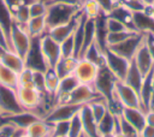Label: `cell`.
Segmentation results:
<instances>
[{
    "mask_svg": "<svg viewBox=\"0 0 154 137\" xmlns=\"http://www.w3.org/2000/svg\"><path fill=\"white\" fill-rule=\"evenodd\" d=\"M59 77L55 73V71L53 68H48L45 71V88H46V93L48 95V97H51L53 100L57 89H58V84H59Z\"/></svg>",
    "mask_w": 154,
    "mask_h": 137,
    "instance_id": "4316f807",
    "label": "cell"
},
{
    "mask_svg": "<svg viewBox=\"0 0 154 137\" xmlns=\"http://www.w3.org/2000/svg\"><path fill=\"white\" fill-rule=\"evenodd\" d=\"M132 28L142 35H154V17L146 11L132 12Z\"/></svg>",
    "mask_w": 154,
    "mask_h": 137,
    "instance_id": "7c38bea8",
    "label": "cell"
},
{
    "mask_svg": "<svg viewBox=\"0 0 154 137\" xmlns=\"http://www.w3.org/2000/svg\"><path fill=\"white\" fill-rule=\"evenodd\" d=\"M25 133L29 137H52V125L45 119H37L25 129Z\"/></svg>",
    "mask_w": 154,
    "mask_h": 137,
    "instance_id": "d6986e66",
    "label": "cell"
},
{
    "mask_svg": "<svg viewBox=\"0 0 154 137\" xmlns=\"http://www.w3.org/2000/svg\"><path fill=\"white\" fill-rule=\"evenodd\" d=\"M81 12L84 14L85 18L95 19L100 14H102V11L97 2L95 0H84V2L81 5Z\"/></svg>",
    "mask_w": 154,
    "mask_h": 137,
    "instance_id": "f1b7e54d",
    "label": "cell"
},
{
    "mask_svg": "<svg viewBox=\"0 0 154 137\" xmlns=\"http://www.w3.org/2000/svg\"><path fill=\"white\" fill-rule=\"evenodd\" d=\"M82 12H79L73 19H71L70 22L67 23H63V24H58V25H53V26H49L46 31V34H48L53 40H55L57 42H61L64 41L66 37H69L70 35H72L77 23H78V19L81 17Z\"/></svg>",
    "mask_w": 154,
    "mask_h": 137,
    "instance_id": "9a60e30c",
    "label": "cell"
},
{
    "mask_svg": "<svg viewBox=\"0 0 154 137\" xmlns=\"http://www.w3.org/2000/svg\"><path fill=\"white\" fill-rule=\"evenodd\" d=\"M23 112L24 108L18 101L16 89L0 85V115L2 120L18 115Z\"/></svg>",
    "mask_w": 154,
    "mask_h": 137,
    "instance_id": "3957f363",
    "label": "cell"
},
{
    "mask_svg": "<svg viewBox=\"0 0 154 137\" xmlns=\"http://www.w3.org/2000/svg\"><path fill=\"white\" fill-rule=\"evenodd\" d=\"M69 121H58V123L51 124L52 125V137L67 136V133H69Z\"/></svg>",
    "mask_w": 154,
    "mask_h": 137,
    "instance_id": "8d00e7d4",
    "label": "cell"
},
{
    "mask_svg": "<svg viewBox=\"0 0 154 137\" xmlns=\"http://www.w3.org/2000/svg\"><path fill=\"white\" fill-rule=\"evenodd\" d=\"M32 37L29 35L25 25H20L18 23H12L10 31V47L11 50L16 52L23 59H25L30 47H31Z\"/></svg>",
    "mask_w": 154,
    "mask_h": 137,
    "instance_id": "7a4b0ae2",
    "label": "cell"
},
{
    "mask_svg": "<svg viewBox=\"0 0 154 137\" xmlns=\"http://www.w3.org/2000/svg\"><path fill=\"white\" fill-rule=\"evenodd\" d=\"M19 129L10 120L5 119V121L0 123V137H12Z\"/></svg>",
    "mask_w": 154,
    "mask_h": 137,
    "instance_id": "d590c367",
    "label": "cell"
},
{
    "mask_svg": "<svg viewBox=\"0 0 154 137\" xmlns=\"http://www.w3.org/2000/svg\"><path fill=\"white\" fill-rule=\"evenodd\" d=\"M18 129H22V130H25L31 123H34L35 120L37 119H42L40 118L36 113L34 112H30V111H24L23 113L18 114V115H14L12 118H8Z\"/></svg>",
    "mask_w": 154,
    "mask_h": 137,
    "instance_id": "484cf974",
    "label": "cell"
},
{
    "mask_svg": "<svg viewBox=\"0 0 154 137\" xmlns=\"http://www.w3.org/2000/svg\"><path fill=\"white\" fill-rule=\"evenodd\" d=\"M76 62H77V59L73 58V56H67V58L61 56L53 70L55 71V73L58 75L59 78H63V77H65L67 75L73 73Z\"/></svg>",
    "mask_w": 154,
    "mask_h": 137,
    "instance_id": "7402d4cb",
    "label": "cell"
},
{
    "mask_svg": "<svg viewBox=\"0 0 154 137\" xmlns=\"http://www.w3.org/2000/svg\"><path fill=\"white\" fill-rule=\"evenodd\" d=\"M135 32H137V31L124 30V31H117V32H108L106 36V44H107V47L118 44V43L123 42L124 40H126L128 37H130L131 35H134Z\"/></svg>",
    "mask_w": 154,
    "mask_h": 137,
    "instance_id": "f546056e",
    "label": "cell"
},
{
    "mask_svg": "<svg viewBox=\"0 0 154 137\" xmlns=\"http://www.w3.org/2000/svg\"><path fill=\"white\" fill-rule=\"evenodd\" d=\"M102 97L93 87V84H83L79 83L69 95L66 102L75 103V105H87L96 99Z\"/></svg>",
    "mask_w": 154,
    "mask_h": 137,
    "instance_id": "8fae6325",
    "label": "cell"
},
{
    "mask_svg": "<svg viewBox=\"0 0 154 137\" xmlns=\"http://www.w3.org/2000/svg\"><path fill=\"white\" fill-rule=\"evenodd\" d=\"M95 1H96L97 5L100 6L102 13L106 14V16H107V14L113 10V7L117 5V2H116L114 0H95Z\"/></svg>",
    "mask_w": 154,
    "mask_h": 137,
    "instance_id": "f35d334b",
    "label": "cell"
},
{
    "mask_svg": "<svg viewBox=\"0 0 154 137\" xmlns=\"http://www.w3.org/2000/svg\"><path fill=\"white\" fill-rule=\"evenodd\" d=\"M55 137H69V136H55Z\"/></svg>",
    "mask_w": 154,
    "mask_h": 137,
    "instance_id": "f907efd6",
    "label": "cell"
},
{
    "mask_svg": "<svg viewBox=\"0 0 154 137\" xmlns=\"http://www.w3.org/2000/svg\"><path fill=\"white\" fill-rule=\"evenodd\" d=\"M144 42L149 48V52L154 59V35H144Z\"/></svg>",
    "mask_w": 154,
    "mask_h": 137,
    "instance_id": "ab89813d",
    "label": "cell"
},
{
    "mask_svg": "<svg viewBox=\"0 0 154 137\" xmlns=\"http://www.w3.org/2000/svg\"><path fill=\"white\" fill-rule=\"evenodd\" d=\"M107 16H111V17L117 18V19H119L120 22H123L124 24H126L129 28L134 29V28H132V12H131L129 8H126L124 5H122L120 2L117 4V5L113 7V10H112Z\"/></svg>",
    "mask_w": 154,
    "mask_h": 137,
    "instance_id": "d4e9b609",
    "label": "cell"
},
{
    "mask_svg": "<svg viewBox=\"0 0 154 137\" xmlns=\"http://www.w3.org/2000/svg\"><path fill=\"white\" fill-rule=\"evenodd\" d=\"M79 12H81V7L69 6V5L53 2V1H47V12H46L47 29L53 25L70 22Z\"/></svg>",
    "mask_w": 154,
    "mask_h": 137,
    "instance_id": "6da1fadb",
    "label": "cell"
},
{
    "mask_svg": "<svg viewBox=\"0 0 154 137\" xmlns=\"http://www.w3.org/2000/svg\"><path fill=\"white\" fill-rule=\"evenodd\" d=\"M48 1H51V0H48Z\"/></svg>",
    "mask_w": 154,
    "mask_h": 137,
    "instance_id": "816d5d0a",
    "label": "cell"
},
{
    "mask_svg": "<svg viewBox=\"0 0 154 137\" xmlns=\"http://www.w3.org/2000/svg\"><path fill=\"white\" fill-rule=\"evenodd\" d=\"M0 62L11 68L12 71H14L16 73L22 72L25 68L24 59L11 49H5L2 52V54L0 55Z\"/></svg>",
    "mask_w": 154,
    "mask_h": 137,
    "instance_id": "ac0fdd59",
    "label": "cell"
},
{
    "mask_svg": "<svg viewBox=\"0 0 154 137\" xmlns=\"http://www.w3.org/2000/svg\"><path fill=\"white\" fill-rule=\"evenodd\" d=\"M32 75H34V70L25 67L22 72L18 73V85L19 84H28V83H32Z\"/></svg>",
    "mask_w": 154,
    "mask_h": 137,
    "instance_id": "74e56055",
    "label": "cell"
},
{
    "mask_svg": "<svg viewBox=\"0 0 154 137\" xmlns=\"http://www.w3.org/2000/svg\"><path fill=\"white\" fill-rule=\"evenodd\" d=\"M24 61H25V67H29V68H31L34 71L45 72L47 70V65L45 62V59H43L41 49H40L38 37L37 38H32L31 47H30Z\"/></svg>",
    "mask_w": 154,
    "mask_h": 137,
    "instance_id": "4fadbf2b",
    "label": "cell"
},
{
    "mask_svg": "<svg viewBox=\"0 0 154 137\" xmlns=\"http://www.w3.org/2000/svg\"><path fill=\"white\" fill-rule=\"evenodd\" d=\"M81 105H75L70 102L57 103L52 106L45 115V120L49 124L58 123V121H69L76 113H78Z\"/></svg>",
    "mask_w": 154,
    "mask_h": 137,
    "instance_id": "8992f818",
    "label": "cell"
},
{
    "mask_svg": "<svg viewBox=\"0 0 154 137\" xmlns=\"http://www.w3.org/2000/svg\"><path fill=\"white\" fill-rule=\"evenodd\" d=\"M105 24H106L107 32H117V31H124V30H134V29L129 28L126 24H124L123 22H120L119 19H117L114 17H111V16H106Z\"/></svg>",
    "mask_w": 154,
    "mask_h": 137,
    "instance_id": "1f68e13d",
    "label": "cell"
},
{
    "mask_svg": "<svg viewBox=\"0 0 154 137\" xmlns=\"http://www.w3.org/2000/svg\"><path fill=\"white\" fill-rule=\"evenodd\" d=\"M142 2L146 5V7H148V6H150L154 2V0H142Z\"/></svg>",
    "mask_w": 154,
    "mask_h": 137,
    "instance_id": "f6af8a7d",
    "label": "cell"
},
{
    "mask_svg": "<svg viewBox=\"0 0 154 137\" xmlns=\"http://www.w3.org/2000/svg\"><path fill=\"white\" fill-rule=\"evenodd\" d=\"M29 11H30V17L46 16L47 1H45V0H32L29 4Z\"/></svg>",
    "mask_w": 154,
    "mask_h": 137,
    "instance_id": "836d02e7",
    "label": "cell"
},
{
    "mask_svg": "<svg viewBox=\"0 0 154 137\" xmlns=\"http://www.w3.org/2000/svg\"><path fill=\"white\" fill-rule=\"evenodd\" d=\"M101 137H113V135L111 133V135H103V136H101Z\"/></svg>",
    "mask_w": 154,
    "mask_h": 137,
    "instance_id": "7dc6e473",
    "label": "cell"
},
{
    "mask_svg": "<svg viewBox=\"0 0 154 137\" xmlns=\"http://www.w3.org/2000/svg\"><path fill=\"white\" fill-rule=\"evenodd\" d=\"M25 28L29 32V35L32 38L41 37L47 31V22L46 16H38V17H31L29 22L25 24Z\"/></svg>",
    "mask_w": 154,
    "mask_h": 137,
    "instance_id": "ffe728a7",
    "label": "cell"
},
{
    "mask_svg": "<svg viewBox=\"0 0 154 137\" xmlns=\"http://www.w3.org/2000/svg\"><path fill=\"white\" fill-rule=\"evenodd\" d=\"M132 61L136 64V66L138 67V70L142 72L143 76H147L154 68V59H153L144 40L141 43V46L138 47L137 52L135 53Z\"/></svg>",
    "mask_w": 154,
    "mask_h": 137,
    "instance_id": "5bb4252c",
    "label": "cell"
},
{
    "mask_svg": "<svg viewBox=\"0 0 154 137\" xmlns=\"http://www.w3.org/2000/svg\"><path fill=\"white\" fill-rule=\"evenodd\" d=\"M38 44L45 62L47 65V70L54 68V66L61 58L60 43L53 40L48 34H43L41 37H38Z\"/></svg>",
    "mask_w": 154,
    "mask_h": 137,
    "instance_id": "5b68a950",
    "label": "cell"
},
{
    "mask_svg": "<svg viewBox=\"0 0 154 137\" xmlns=\"http://www.w3.org/2000/svg\"><path fill=\"white\" fill-rule=\"evenodd\" d=\"M0 85L16 89L18 87V73L0 62Z\"/></svg>",
    "mask_w": 154,
    "mask_h": 137,
    "instance_id": "cb8c5ba5",
    "label": "cell"
},
{
    "mask_svg": "<svg viewBox=\"0 0 154 137\" xmlns=\"http://www.w3.org/2000/svg\"><path fill=\"white\" fill-rule=\"evenodd\" d=\"M60 50H61V56L67 58V56H73L75 58V44H73V37L70 35L66 37L64 41L60 42Z\"/></svg>",
    "mask_w": 154,
    "mask_h": 137,
    "instance_id": "e575fe53",
    "label": "cell"
},
{
    "mask_svg": "<svg viewBox=\"0 0 154 137\" xmlns=\"http://www.w3.org/2000/svg\"><path fill=\"white\" fill-rule=\"evenodd\" d=\"M146 11L148 12V13H150L153 17H154V2L150 5V6H148V7H146Z\"/></svg>",
    "mask_w": 154,
    "mask_h": 137,
    "instance_id": "ee69618b",
    "label": "cell"
},
{
    "mask_svg": "<svg viewBox=\"0 0 154 137\" xmlns=\"http://www.w3.org/2000/svg\"><path fill=\"white\" fill-rule=\"evenodd\" d=\"M19 137H29V136H28V135L25 133V131H24V132H23V133H22V135H20Z\"/></svg>",
    "mask_w": 154,
    "mask_h": 137,
    "instance_id": "bcb514c9",
    "label": "cell"
},
{
    "mask_svg": "<svg viewBox=\"0 0 154 137\" xmlns=\"http://www.w3.org/2000/svg\"><path fill=\"white\" fill-rule=\"evenodd\" d=\"M114 1H116V2H117V4H118V2H120V1H122V0H114Z\"/></svg>",
    "mask_w": 154,
    "mask_h": 137,
    "instance_id": "681fc988",
    "label": "cell"
},
{
    "mask_svg": "<svg viewBox=\"0 0 154 137\" xmlns=\"http://www.w3.org/2000/svg\"><path fill=\"white\" fill-rule=\"evenodd\" d=\"M100 67L101 66L96 65L95 62H93L85 58H78L75 70H73V75L76 76V78L78 79L79 83L93 84L97 77Z\"/></svg>",
    "mask_w": 154,
    "mask_h": 137,
    "instance_id": "9c48e42d",
    "label": "cell"
},
{
    "mask_svg": "<svg viewBox=\"0 0 154 137\" xmlns=\"http://www.w3.org/2000/svg\"><path fill=\"white\" fill-rule=\"evenodd\" d=\"M90 111H91V114L94 115L96 123L105 115V113L108 111V105H107V101L106 99L103 97H100V99H96L91 102L88 103Z\"/></svg>",
    "mask_w": 154,
    "mask_h": 137,
    "instance_id": "83f0119b",
    "label": "cell"
},
{
    "mask_svg": "<svg viewBox=\"0 0 154 137\" xmlns=\"http://www.w3.org/2000/svg\"><path fill=\"white\" fill-rule=\"evenodd\" d=\"M78 113H79V117L82 120L83 132L88 137H100L99 131H97V123H96L94 115L91 114V111H90L88 103L82 105Z\"/></svg>",
    "mask_w": 154,
    "mask_h": 137,
    "instance_id": "e0dca14e",
    "label": "cell"
},
{
    "mask_svg": "<svg viewBox=\"0 0 154 137\" xmlns=\"http://www.w3.org/2000/svg\"><path fill=\"white\" fill-rule=\"evenodd\" d=\"M146 125L154 126V111L152 109L146 112Z\"/></svg>",
    "mask_w": 154,
    "mask_h": 137,
    "instance_id": "b9f144b4",
    "label": "cell"
},
{
    "mask_svg": "<svg viewBox=\"0 0 154 137\" xmlns=\"http://www.w3.org/2000/svg\"><path fill=\"white\" fill-rule=\"evenodd\" d=\"M29 4H25V5L19 6L12 13V19H13L14 23H18L20 25H25L29 22V19L31 18L30 17V11H29Z\"/></svg>",
    "mask_w": 154,
    "mask_h": 137,
    "instance_id": "4dcf8cb0",
    "label": "cell"
},
{
    "mask_svg": "<svg viewBox=\"0 0 154 137\" xmlns=\"http://www.w3.org/2000/svg\"><path fill=\"white\" fill-rule=\"evenodd\" d=\"M120 117L138 132H141V130L146 126V112L142 108L123 107L120 111Z\"/></svg>",
    "mask_w": 154,
    "mask_h": 137,
    "instance_id": "2e32d148",
    "label": "cell"
},
{
    "mask_svg": "<svg viewBox=\"0 0 154 137\" xmlns=\"http://www.w3.org/2000/svg\"><path fill=\"white\" fill-rule=\"evenodd\" d=\"M79 112V111H78ZM83 133V125L79 113H76L69 121V137H79Z\"/></svg>",
    "mask_w": 154,
    "mask_h": 137,
    "instance_id": "d6a6232c",
    "label": "cell"
},
{
    "mask_svg": "<svg viewBox=\"0 0 154 137\" xmlns=\"http://www.w3.org/2000/svg\"><path fill=\"white\" fill-rule=\"evenodd\" d=\"M149 109L154 111V83H153V91H152L150 100H149V106H148V111H149Z\"/></svg>",
    "mask_w": 154,
    "mask_h": 137,
    "instance_id": "7bdbcfd3",
    "label": "cell"
},
{
    "mask_svg": "<svg viewBox=\"0 0 154 137\" xmlns=\"http://www.w3.org/2000/svg\"><path fill=\"white\" fill-rule=\"evenodd\" d=\"M95 41V19L85 18L84 20V31H83V46L79 54V58L88 49V47Z\"/></svg>",
    "mask_w": 154,
    "mask_h": 137,
    "instance_id": "603a6c76",
    "label": "cell"
},
{
    "mask_svg": "<svg viewBox=\"0 0 154 137\" xmlns=\"http://www.w3.org/2000/svg\"><path fill=\"white\" fill-rule=\"evenodd\" d=\"M117 81L118 79L113 76V73L103 65V66L100 67L97 77H96L95 82L93 83V87L108 102V101L112 100V94H113L114 84H116Z\"/></svg>",
    "mask_w": 154,
    "mask_h": 137,
    "instance_id": "52a82bcc",
    "label": "cell"
},
{
    "mask_svg": "<svg viewBox=\"0 0 154 137\" xmlns=\"http://www.w3.org/2000/svg\"><path fill=\"white\" fill-rule=\"evenodd\" d=\"M143 79H144V76H143L142 72L138 70V67L136 66V64L131 60L130 66H129V70H128L126 76H125V78H124L123 82H125L129 87H131V88L135 89L137 93H140V89H141V87H142Z\"/></svg>",
    "mask_w": 154,
    "mask_h": 137,
    "instance_id": "44dd1931",
    "label": "cell"
},
{
    "mask_svg": "<svg viewBox=\"0 0 154 137\" xmlns=\"http://www.w3.org/2000/svg\"><path fill=\"white\" fill-rule=\"evenodd\" d=\"M79 137H88V136H87V135H85V133H84V132H83V133H82V135H81V136H79Z\"/></svg>",
    "mask_w": 154,
    "mask_h": 137,
    "instance_id": "c3c4849f",
    "label": "cell"
},
{
    "mask_svg": "<svg viewBox=\"0 0 154 137\" xmlns=\"http://www.w3.org/2000/svg\"><path fill=\"white\" fill-rule=\"evenodd\" d=\"M140 137H154V126L146 125V126L141 130Z\"/></svg>",
    "mask_w": 154,
    "mask_h": 137,
    "instance_id": "60d3db41",
    "label": "cell"
},
{
    "mask_svg": "<svg viewBox=\"0 0 154 137\" xmlns=\"http://www.w3.org/2000/svg\"><path fill=\"white\" fill-rule=\"evenodd\" d=\"M143 40H144V35H142L140 32H135L134 35H131L130 37L124 40L123 42L114 44V46H109L107 48L129 60H132L135 53L137 52V49L141 46V43L143 42Z\"/></svg>",
    "mask_w": 154,
    "mask_h": 137,
    "instance_id": "30bf717a",
    "label": "cell"
},
{
    "mask_svg": "<svg viewBox=\"0 0 154 137\" xmlns=\"http://www.w3.org/2000/svg\"><path fill=\"white\" fill-rule=\"evenodd\" d=\"M130 62L131 60L112 52L108 48L105 50V66L113 73V76L118 81H124Z\"/></svg>",
    "mask_w": 154,
    "mask_h": 137,
    "instance_id": "ba28073f",
    "label": "cell"
},
{
    "mask_svg": "<svg viewBox=\"0 0 154 137\" xmlns=\"http://www.w3.org/2000/svg\"><path fill=\"white\" fill-rule=\"evenodd\" d=\"M112 100L117 101L122 107L142 108L138 93L135 89H132L131 87H129L123 81H117L116 82L113 94H112Z\"/></svg>",
    "mask_w": 154,
    "mask_h": 137,
    "instance_id": "277c9868",
    "label": "cell"
}]
</instances>
